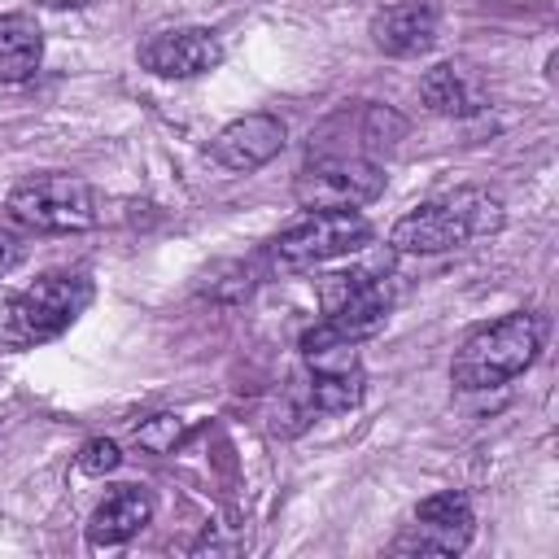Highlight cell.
I'll list each match as a JSON object with an SVG mask.
<instances>
[{
	"label": "cell",
	"mask_w": 559,
	"mask_h": 559,
	"mask_svg": "<svg viewBox=\"0 0 559 559\" xmlns=\"http://www.w3.org/2000/svg\"><path fill=\"white\" fill-rule=\"evenodd\" d=\"M542 341H546V319L533 310H511V314L476 328L459 345V354L450 362V380L467 393L507 384L533 367V358L542 354Z\"/></svg>",
	"instance_id": "7a4b0ae2"
},
{
	"label": "cell",
	"mask_w": 559,
	"mask_h": 559,
	"mask_svg": "<svg viewBox=\"0 0 559 559\" xmlns=\"http://www.w3.org/2000/svg\"><path fill=\"white\" fill-rule=\"evenodd\" d=\"M44 61V31L31 13H0V83L35 79Z\"/></svg>",
	"instance_id": "4fadbf2b"
},
{
	"label": "cell",
	"mask_w": 559,
	"mask_h": 559,
	"mask_svg": "<svg viewBox=\"0 0 559 559\" xmlns=\"http://www.w3.org/2000/svg\"><path fill=\"white\" fill-rule=\"evenodd\" d=\"M441 13L428 0H397L371 17V44L384 57H419L437 44Z\"/></svg>",
	"instance_id": "8fae6325"
},
{
	"label": "cell",
	"mask_w": 559,
	"mask_h": 559,
	"mask_svg": "<svg viewBox=\"0 0 559 559\" xmlns=\"http://www.w3.org/2000/svg\"><path fill=\"white\" fill-rule=\"evenodd\" d=\"M183 419L179 415H153V419H144L140 428H135V445L140 450H148V454H170L179 441H183Z\"/></svg>",
	"instance_id": "9a60e30c"
},
{
	"label": "cell",
	"mask_w": 559,
	"mask_h": 559,
	"mask_svg": "<svg viewBox=\"0 0 559 559\" xmlns=\"http://www.w3.org/2000/svg\"><path fill=\"white\" fill-rule=\"evenodd\" d=\"M118 463H122V454H118V441H109V437L83 441V450H79V459H74V467H79L83 476H105V472H114Z\"/></svg>",
	"instance_id": "2e32d148"
},
{
	"label": "cell",
	"mask_w": 559,
	"mask_h": 559,
	"mask_svg": "<svg viewBox=\"0 0 559 559\" xmlns=\"http://www.w3.org/2000/svg\"><path fill=\"white\" fill-rule=\"evenodd\" d=\"M9 214L26 231H87L96 223V197L74 175H31L9 192Z\"/></svg>",
	"instance_id": "5b68a950"
},
{
	"label": "cell",
	"mask_w": 559,
	"mask_h": 559,
	"mask_svg": "<svg viewBox=\"0 0 559 559\" xmlns=\"http://www.w3.org/2000/svg\"><path fill=\"white\" fill-rule=\"evenodd\" d=\"M476 515L463 489L428 493L415 507V520L389 542L393 555H463L472 546Z\"/></svg>",
	"instance_id": "52a82bcc"
},
{
	"label": "cell",
	"mask_w": 559,
	"mask_h": 559,
	"mask_svg": "<svg viewBox=\"0 0 559 559\" xmlns=\"http://www.w3.org/2000/svg\"><path fill=\"white\" fill-rule=\"evenodd\" d=\"M502 223H507V210L493 192L454 188L441 201H424L406 210L389 231V249L393 253H450L467 240L502 231Z\"/></svg>",
	"instance_id": "6da1fadb"
},
{
	"label": "cell",
	"mask_w": 559,
	"mask_h": 559,
	"mask_svg": "<svg viewBox=\"0 0 559 559\" xmlns=\"http://www.w3.org/2000/svg\"><path fill=\"white\" fill-rule=\"evenodd\" d=\"M92 301V284L83 275H39L31 288L13 293L0 306V345L26 349L61 336Z\"/></svg>",
	"instance_id": "3957f363"
},
{
	"label": "cell",
	"mask_w": 559,
	"mask_h": 559,
	"mask_svg": "<svg viewBox=\"0 0 559 559\" xmlns=\"http://www.w3.org/2000/svg\"><path fill=\"white\" fill-rule=\"evenodd\" d=\"M22 253H26L22 236H13V231H4V227H0V275H9V271L22 262Z\"/></svg>",
	"instance_id": "e0dca14e"
},
{
	"label": "cell",
	"mask_w": 559,
	"mask_h": 559,
	"mask_svg": "<svg viewBox=\"0 0 559 559\" xmlns=\"http://www.w3.org/2000/svg\"><path fill=\"white\" fill-rule=\"evenodd\" d=\"M419 100H424L432 114H441V118H467V114H480V109H485L480 87H476L459 66H450V61L432 66V70L419 79Z\"/></svg>",
	"instance_id": "5bb4252c"
},
{
	"label": "cell",
	"mask_w": 559,
	"mask_h": 559,
	"mask_svg": "<svg viewBox=\"0 0 559 559\" xmlns=\"http://www.w3.org/2000/svg\"><path fill=\"white\" fill-rule=\"evenodd\" d=\"M35 4H44V9H79L87 0H35Z\"/></svg>",
	"instance_id": "ac0fdd59"
},
{
	"label": "cell",
	"mask_w": 559,
	"mask_h": 559,
	"mask_svg": "<svg viewBox=\"0 0 559 559\" xmlns=\"http://www.w3.org/2000/svg\"><path fill=\"white\" fill-rule=\"evenodd\" d=\"M310 384H306V411L314 415H341L354 411L362 402L367 376L358 367L354 345H328V349H310Z\"/></svg>",
	"instance_id": "30bf717a"
},
{
	"label": "cell",
	"mask_w": 559,
	"mask_h": 559,
	"mask_svg": "<svg viewBox=\"0 0 559 559\" xmlns=\"http://www.w3.org/2000/svg\"><path fill=\"white\" fill-rule=\"evenodd\" d=\"M223 61V44L205 26H175L157 31L140 44V66L157 79H197Z\"/></svg>",
	"instance_id": "9c48e42d"
},
{
	"label": "cell",
	"mask_w": 559,
	"mask_h": 559,
	"mask_svg": "<svg viewBox=\"0 0 559 559\" xmlns=\"http://www.w3.org/2000/svg\"><path fill=\"white\" fill-rule=\"evenodd\" d=\"M384 192V170L362 153H323L293 175L301 210H362Z\"/></svg>",
	"instance_id": "277c9868"
},
{
	"label": "cell",
	"mask_w": 559,
	"mask_h": 559,
	"mask_svg": "<svg viewBox=\"0 0 559 559\" xmlns=\"http://www.w3.org/2000/svg\"><path fill=\"white\" fill-rule=\"evenodd\" d=\"M288 144V127L284 118L275 114H240L231 118L214 140H210V157L223 166V170H236V175H249L258 166H266L271 157H280Z\"/></svg>",
	"instance_id": "ba28073f"
},
{
	"label": "cell",
	"mask_w": 559,
	"mask_h": 559,
	"mask_svg": "<svg viewBox=\"0 0 559 559\" xmlns=\"http://www.w3.org/2000/svg\"><path fill=\"white\" fill-rule=\"evenodd\" d=\"M371 240V223L358 210H310L301 223L271 240V262L280 271H301L354 253Z\"/></svg>",
	"instance_id": "8992f818"
},
{
	"label": "cell",
	"mask_w": 559,
	"mask_h": 559,
	"mask_svg": "<svg viewBox=\"0 0 559 559\" xmlns=\"http://www.w3.org/2000/svg\"><path fill=\"white\" fill-rule=\"evenodd\" d=\"M153 520V493L144 485H118L87 520V546L92 550H114L131 542L144 524Z\"/></svg>",
	"instance_id": "7c38bea8"
}]
</instances>
